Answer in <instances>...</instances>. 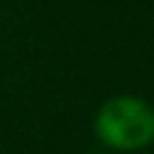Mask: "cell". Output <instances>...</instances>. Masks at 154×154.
I'll use <instances>...</instances> for the list:
<instances>
[{"mask_svg": "<svg viewBox=\"0 0 154 154\" xmlns=\"http://www.w3.org/2000/svg\"><path fill=\"white\" fill-rule=\"evenodd\" d=\"M96 132L116 149H140L154 140V111L132 96H118L101 106Z\"/></svg>", "mask_w": 154, "mask_h": 154, "instance_id": "obj_1", "label": "cell"}]
</instances>
